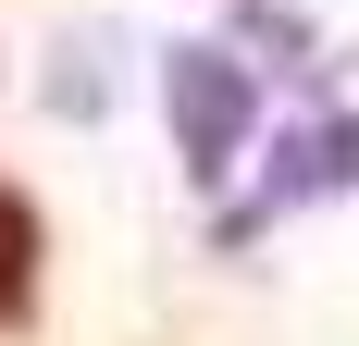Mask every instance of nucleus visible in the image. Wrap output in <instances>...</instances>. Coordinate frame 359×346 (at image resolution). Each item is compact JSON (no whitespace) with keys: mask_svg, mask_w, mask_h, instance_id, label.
Listing matches in <instances>:
<instances>
[{"mask_svg":"<svg viewBox=\"0 0 359 346\" xmlns=\"http://www.w3.org/2000/svg\"><path fill=\"white\" fill-rule=\"evenodd\" d=\"M174 124L198 148V173H223V124H248V87L223 99V50H174Z\"/></svg>","mask_w":359,"mask_h":346,"instance_id":"1","label":"nucleus"},{"mask_svg":"<svg viewBox=\"0 0 359 346\" xmlns=\"http://www.w3.org/2000/svg\"><path fill=\"white\" fill-rule=\"evenodd\" d=\"M37 321V210L25 186H0V334H25Z\"/></svg>","mask_w":359,"mask_h":346,"instance_id":"2","label":"nucleus"}]
</instances>
